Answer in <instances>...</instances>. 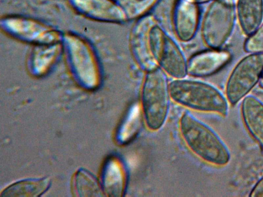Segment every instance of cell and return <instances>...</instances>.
I'll use <instances>...</instances> for the list:
<instances>
[{"mask_svg": "<svg viewBox=\"0 0 263 197\" xmlns=\"http://www.w3.org/2000/svg\"><path fill=\"white\" fill-rule=\"evenodd\" d=\"M235 6L240 28L249 36L262 24L263 0H237Z\"/></svg>", "mask_w": 263, "mask_h": 197, "instance_id": "5bb4252c", "label": "cell"}, {"mask_svg": "<svg viewBox=\"0 0 263 197\" xmlns=\"http://www.w3.org/2000/svg\"><path fill=\"white\" fill-rule=\"evenodd\" d=\"M47 185L48 181L45 180L22 181L8 187L4 191L2 195L36 196L44 191Z\"/></svg>", "mask_w": 263, "mask_h": 197, "instance_id": "ac0fdd59", "label": "cell"}, {"mask_svg": "<svg viewBox=\"0 0 263 197\" xmlns=\"http://www.w3.org/2000/svg\"><path fill=\"white\" fill-rule=\"evenodd\" d=\"M263 71V53H249L236 65L227 82L226 97L232 105L243 99L259 82Z\"/></svg>", "mask_w": 263, "mask_h": 197, "instance_id": "52a82bcc", "label": "cell"}, {"mask_svg": "<svg viewBox=\"0 0 263 197\" xmlns=\"http://www.w3.org/2000/svg\"><path fill=\"white\" fill-rule=\"evenodd\" d=\"M1 26L12 37L35 45L59 43L63 37L58 30L51 26L24 16L4 17L1 21Z\"/></svg>", "mask_w": 263, "mask_h": 197, "instance_id": "ba28073f", "label": "cell"}, {"mask_svg": "<svg viewBox=\"0 0 263 197\" xmlns=\"http://www.w3.org/2000/svg\"><path fill=\"white\" fill-rule=\"evenodd\" d=\"M63 47L70 69L77 80L87 88L97 86L101 71L97 57L89 44L71 33L63 36Z\"/></svg>", "mask_w": 263, "mask_h": 197, "instance_id": "5b68a950", "label": "cell"}, {"mask_svg": "<svg viewBox=\"0 0 263 197\" xmlns=\"http://www.w3.org/2000/svg\"><path fill=\"white\" fill-rule=\"evenodd\" d=\"M152 55L158 67L174 79L186 77L187 61L178 43L157 23L149 33Z\"/></svg>", "mask_w": 263, "mask_h": 197, "instance_id": "8992f818", "label": "cell"}, {"mask_svg": "<svg viewBox=\"0 0 263 197\" xmlns=\"http://www.w3.org/2000/svg\"><path fill=\"white\" fill-rule=\"evenodd\" d=\"M179 129L186 146L199 158L218 166L230 161L231 154L225 143L211 127L190 112L182 115Z\"/></svg>", "mask_w": 263, "mask_h": 197, "instance_id": "6da1fadb", "label": "cell"}, {"mask_svg": "<svg viewBox=\"0 0 263 197\" xmlns=\"http://www.w3.org/2000/svg\"><path fill=\"white\" fill-rule=\"evenodd\" d=\"M127 174L123 163L116 157L107 163L104 174L105 190L108 195L123 196L126 188Z\"/></svg>", "mask_w": 263, "mask_h": 197, "instance_id": "2e32d148", "label": "cell"}, {"mask_svg": "<svg viewBox=\"0 0 263 197\" xmlns=\"http://www.w3.org/2000/svg\"><path fill=\"white\" fill-rule=\"evenodd\" d=\"M245 40L244 50L249 53H263V23Z\"/></svg>", "mask_w": 263, "mask_h": 197, "instance_id": "ffe728a7", "label": "cell"}, {"mask_svg": "<svg viewBox=\"0 0 263 197\" xmlns=\"http://www.w3.org/2000/svg\"><path fill=\"white\" fill-rule=\"evenodd\" d=\"M167 75L159 67L145 72L141 91V108L147 128L160 129L165 122L171 100Z\"/></svg>", "mask_w": 263, "mask_h": 197, "instance_id": "3957f363", "label": "cell"}, {"mask_svg": "<svg viewBox=\"0 0 263 197\" xmlns=\"http://www.w3.org/2000/svg\"><path fill=\"white\" fill-rule=\"evenodd\" d=\"M142 115L138 105H134L129 110L118 130L117 139L120 143H128L136 136L141 126Z\"/></svg>", "mask_w": 263, "mask_h": 197, "instance_id": "e0dca14e", "label": "cell"}, {"mask_svg": "<svg viewBox=\"0 0 263 197\" xmlns=\"http://www.w3.org/2000/svg\"><path fill=\"white\" fill-rule=\"evenodd\" d=\"M196 3H197L198 5L207 3H210L211 2L213 1V0H194Z\"/></svg>", "mask_w": 263, "mask_h": 197, "instance_id": "7402d4cb", "label": "cell"}, {"mask_svg": "<svg viewBox=\"0 0 263 197\" xmlns=\"http://www.w3.org/2000/svg\"><path fill=\"white\" fill-rule=\"evenodd\" d=\"M171 100L188 109L226 116L229 102L216 87L205 82L186 77L169 82Z\"/></svg>", "mask_w": 263, "mask_h": 197, "instance_id": "7a4b0ae2", "label": "cell"}, {"mask_svg": "<svg viewBox=\"0 0 263 197\" xmlns=\"http://www.w3.org/2000/svg\"><path fill=\"white\" fill-rule=\"evenodd\" d=\"M124 10L128 21L145 15L159 0H116Z\"/></svg>", "mask_w": 263, "mask_h": 197, "instance_id": "d6986e66", "label": "cell"}, {"mask_svg": "<svg viewBox=\"0 0 263 197\" xmlns=\"http://www.w3.org/2000/svg\"><path fill=\"white\" fill-rule=\"evenodd\" d=\"M234 0H213L207 7L201 24L203 42L208 48L221 49L231 35L235 24Z\"/></svg>", "mask_w": 263, "mask_h": 197, "instance_id": "277c9868", "label": "cell"}, {"mask_svg": "<svg viewBox=\"0 0 263 197\" xmlns=\"http://www.w3.org/2000/svg\"><path fill=\"white\" fill-rule=\"evenodd\" d=\"M63 46L60 42L36 45L31 54L29 69L36 75L46 73L58 61Z\"/></svg>", "mask_w": 263, "mask_h": 197, "instance_id": "9a60e30c", "label": "cell"}, {"mask_svg": "<svg viewBox=\"0 0 263 197\" xmlns=\"http://www.w3.org/2000/svg\"><path fill=\"white\" fill-rule=\"evenodd\" d=\"M199 5L194 0H176L172 13L174 33L178 40L188 42L195 36L200 25Z\"/></svg>", "mask_w": 263, "mask_h": 197, "instance_id": "30bf717a", "label": "cell"}, {"mask_svg": "<svg viewBox=\"0 0 263 197\" xmlns=\"http://www.w3.org/2000/svg\"><path fill=\"white\" fill-rule=\"evenodd\" d=\"M68 2L77 12L93 20L115 24L128 21L116 0H68Z\"/></svg>", "mask_w": 263, "mask_h": 197, "instance_id": "8fae6325", "label": "cell"}, {"mask_svg": "<svg viewBox=\"0 0 263 197\" xmlns=\"http://www.w3.org/2000/svg\"><path fill=\"white\" fill-rule=\"evenodd\" d=\"M231 58V53L222 48L198 52L187 59V75L195 78L211 76L225 66Z\"/></svg>", "mask_w": 263, "mask_h": 197, "instance_id": "7c38bea8", "label": "cell"}, {"mask_svg": "<svg viewBox=\"0 0 263 197\" xmlns=\"http://www.w3.org/2000/svg\"><path fill=\"white\" fill-rule=\"evenodd\" d=\"M156 23L153 15L146 14L136 19L129 34V46L132 57L145 73L158 67L151 54L149 41L150 29Z\"/></svg>", "mask_w": 263, "mask_h": 197, "instance_id": "9c48e42d", "label": "cell"}, {"mask_svg": "<svg viewBox=\"0 0 263 197\" xmlns=\"http://www.w3.org/2000/svg\"><path fill=\"white\" fill-rule=\"evenodd\" d=\"M259 83L260 87L262 89H263V71H262V74H261V77H260V79Z\"/></svg>", "mask_w": 263, "mask_h": 197, "instance_id": "603a6c76", "label": "cell"}, {"mask_svg": "<svg viewBox=\"0 0 263 197\" xmlns=\"http://www.w3.org/2000/svg\"><path fill=\"white\" fill-rule=\"evenodd\" d=\"M249 196L252 197L263 196V176L253 187L250 192Z\"/></svg>", "mask_w": 263, "mask_h": 197, "instance_id": "44dd1931", "label": "cell"}, {"mask_svg": "<svg viewBox=\"0 0 263 197\" xmlns=\"http://www.w3.org/2000/svg\"><path fill=\"white\" fill-rule=\"evenodd\" d=\"M241 112L245 125L263 153V103L253 95L242 101Z\"/></svg>", "mask_w": 263, "mask_h": 197, "instance_id": "4fadbf2b", "label": "cell"}]
</instances>
